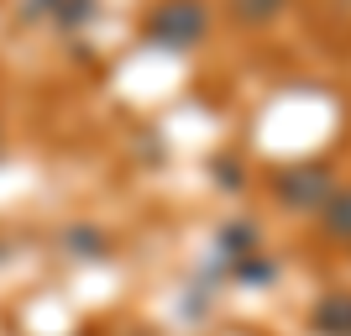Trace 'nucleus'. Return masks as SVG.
Listing matches in <instances>:
<instances>
[{
	"label": "nucleus",
	"mask_w": 351,
	"mask_h": 336,
	"mask_svg": "<svg viewBox=\"0 0 351 336\" xmlns=\"http://www.w3.org/2000/svg\"><path fill=\"white\" fill-rule=\"evenodd\" d=\"M210 32V11L205 0H162L158 11L147 16V43L173 47V53H189V47L205 43Z\"/></svg>",
	"instance_id": "nucleus-1"
},
{
	"label": "nucleus",
	"mask_w": 351,
	"mask_h": 336,
	"mask_svg": "<svg viewBox=\"0 0 351 336\" xmlns=\"http://www.w3.org/2000/svg\"><path fill=\"white\" fill-rule=\"evenodd\" d=\"M336 174L325 168V163H293V168H283L278 179H273V194H278L289 210H299V216H315V210H325V200L336 194Z\"/></svg>",
	"instance_id": "nucleus-2"
},
{
	"label": "nucleus",
	"mask_w": 351,
	"mask_h": 336,
	"mask_svg": "<svg viewBox=\"0 0 351 336\" xmlns=\"http://www.w3.org/2000/svg\"><path fill=\"white\" fill-rule=\"evenodd\" d=\"M315 336H351V289H330L309 315Z\"/></svg>",
	"instance_id": "nucleus-3"
},
{
	"label": "nucleus",
	"mask_w": 351,
	"mask_h": 336,
	"mask_svg": "<svg viewBox=\"0 0 351 336\" xmlns=\"http://www.w3.org/2000/svg\"><path fill=\"white\" fill-rule=\"evenodd\" d=\"M320 221H325V232H330V236H341V242H351V184H346V190H336V194H330V200H325Z\"/></svg>",
	"instance_id": "nucleus-4"
},
{
	"label": "nucleus",
	"mask_w": 351,
	"mask_h": 336,
	"mask_svg": "<svg viewBox=\"0 0 351 336\" xmlns=\"http://www.w3.org/2000/svg\"><path fill=\"white\" fill-rule=\"evenodd\" d=\"M252 247H257V226H247V221H231V226L220 232V258H226V263H241Z\"/></svg>",
	"instance_id": "nucleus-5"
},
{
	"label": "nucleus",
	"mask_w": 351,
	"mask_h": 336,
	"mask_svg": "<svg viewBox=\"0 0 351 336\" xmlns=\"http://www.w3.org/2000/svg\"><path fill=\"white\" fill-rule=\"evenodd\" d=\"M283 11H289V0H231V16L247 21V27H267V21H278Z\"/></svg>",
	"instance_id": "nucleus-6"
},
{
	"label": "nucleus",
	"mask_w": 351,
	"mask_h": 336,
	"mask_svg": "<svg viewBox=\"0 0 351 336\" xmlns=\"http://www.w3.org/2000/svg\"><path fill=\"white\" fill-rule=\"evenodd\" d=\"M32 11H37V16H53V21H63V27H79L95 5H89V0H32Z\"/></svg>",
	"instance_id": "nucleus-7"
},
{
	"label": "nucleus",
	"mask_w": 351,
	"mask_h": 336,
	"mask_svg": "<svg viewBox=\"0 0 351 336\" xmlns=\"http://www.w3.org/2000/svg\"><path fill=\"white\" fill-rule=\"evenodd\" d=\"M63 247H69L73 258H100V252H105V236L95 232V226H73V232L63 236Z\"/></svg>",
	"instance_id": "nucleus-8"
},
{
	"label": "nucleus",
	"mask_w": 351,
	"mask_h": 336,
	"mask_svg": "<svg viewBox=\"0 0 351 336\" xmlns=\"http://www.w3.org/2000/svg\"><path fill=\"white\" fill-rule=\"evenodd\" d=\"M236 268V278H241V284H273V273H278V268L267 263V258H257V252H247V258H241V263H231Z\"/></svg>",
	"instance_id": "nucleus-9"
}]
</instances>
